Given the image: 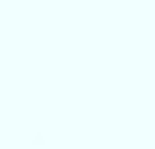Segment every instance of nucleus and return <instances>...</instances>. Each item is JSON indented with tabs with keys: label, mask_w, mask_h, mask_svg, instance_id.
Listing matches in <instances>:
<instances>
[]
</instances>
